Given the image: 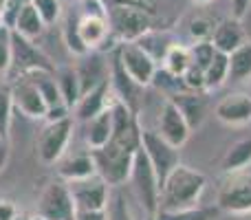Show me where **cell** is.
Masks as SVG:
<instances>
[{"instance_id": "cell-1", "label": "cell", "mask_w": 251, "mask_h": 220, "mask_svg": "<svg viewBox=\"0 0 251 220\" xmlns=\"http://www.w3.org/2000/svg\"><path fill=\"white\" fill-rule=\"evenodd\" d=\"M205 185H207V178H205L203 172L190 168V165L178 163L172 170V174L165 178L163 187H161L159 209L172 212V209L194 207V205H199V198L205 192Z\"/></svg>"}, {"instance_id": "cell-18", "label": "cell", "mask_w": 251, "mask_h": 220, "mask_svg": "<svg viewBox=\"0 0 251 220\" xmlns=\"http://www.w3.org/2000/svg\"><path fill=\"white\" fill-rule=\"evenodd\" d=\"M209 42L214 44L216 51H223L229 55L234 49H238L245 42V29L240 24L238 18H227V20L218 22L214 26V33L209 38Z\"/></svg>"}, {"instance_id": "cell-51", "label": "cell", "mask_w": 251, "mask_h": 220, "mask_svg": "<svg viewBox=\"0 0 251 220\" xmlns=\"http://www.w3.org/2000/svg\"><path fill=\"white\" fill-rule=\"evenodd\" d=\"M245 220H251V212H249V216H247V218H245Z\"/></svg>"}, {"instance_id": "cell-47", "label": "cell", "mask_w": 251, "mask_h": 220, "mask_svg": "<svg viewBox=\"0 0 251 220\" xmlns=\"http://www.w3.org/2000/svg\"><path fill=\"white\" fill-rule=\"evenodd\" d=\"M35 216H29V214H22V212H18L16 214V218H13V220H33Z\"/></svg>"}, {"instance_id": "cell-21", "label": "cell", "mask_w": 251, "mask_h": 220, "mask_svg": "<svg viewBox=\"0 0 251 220\" xmlns=\"http://www.w3.org/2000/svg\"><path fill=\"white\" fill-rule=\"evenodd\" d=\"M93 174L97 172H95V161H93L91 150L57 161V176L62 181H77V178H86V176H93Z\"/></svg>"}, {"instance_id": "cell-2", "label": "cell", "mask_w": 251, "mask_h": 220, "mask_svg": "<svg viewBox=\"0 0 251 220\" xmlns=\"http://www.w3.org/2000/svg\"><path fill=\"white\" fill-rule=\"evenodd\" d=\"M91 154H93V161H95L97 176L104 178V183L108 187H122L128 183L137 152L126 150V147L117 146V143L108 141L106 146L91 150Z\"/></svg>"}, {"instance_id": "cell-26", "label": "cell", "mask_w": 251, "mask_h": 220, "mask_svg": "<svg viewBox=\"0 0 251 220\" xmlns=\"http://www.w3.org/2000/svg\"><path fill=\"white\" fill-rule=\"evenodd\" d=\"M55 77H57V86H60V93H62V99H64V104L73 110V106L77 104V99L82 97V86H79L77 69H75V66L57 69Z\"/></svg>"}, {"instance_id": "cell-49", "label": "cell", "mask_w": 251, "mask_h": 220, "mask_svg": "<svg viewBox=\"0 0 251 220\" xmlns=\"http://www.w3.org/2000/svg\"><path fill=\"white\" fill-rule=\"evenodd\" d=\"M2 9H4V0H0V18H2Z\"/></svg>"}, {"instance_id": "cell-37", "label": "cell", "mask_w": 251, "mask_h": 220, "mask_svg": "<svg viewBox=\"0 0 251 220\" xmlns=\"http://www.w3.org/2000/svg\"><path fill=\"white\" fill-rule=\"evenodd\" d=\"M190 51H192V62L205 71L209 66V62L214 60V53H216V49H214V44L209 42V40H201V42H196L194 47L190 49Z\"/></svg>"}, {"instance_id": "cell-15", "label": "cell", "mask_w": 251, "mask_h": 220, "mask_svg": "<svg viewBox=\"0 0 251 220\" xmlns=\"http://www.w3.org/2000/svg\"><path fill=\"white\" fill-rule=\"evenodd\" d=\"M77 31L82 42L88 47V51H95L101 49L106 44L110 35V24H108V16L104 11H95V9H88L82 18L77 20Z\"/></svg>"}, {"instance_id": "cell-12", "label": "cell", "mask_w": 251, "mask_h": 220, "mask_svg": "<svg viewBox=\"0 0 251 220\" xmlns=\"http://www.w3.org/2000/svg\"><path fill=\"white\" fill-rule=\"evenodd\" d=\"M156 132L165 139L168 143H172L174 147H183L187 143L192 134L190 123L185 121L183 112L176 108L172 99H165L163 106L159 110V121H156Z\"/></svg>"}, {"instance_id": "cell-42", "label": "cell", "mask_w": 251, "mask_h": 220, "mask_svg": "<svg viewBox=\"0 0 251 220\" xmlns=\"http://www.w3.org/2000/svg\"><path fill=\"white\" fill-rule=\"evenodd\" d=\"M66 117H73V110H71L66 104L49 106L47 115H44V121H60V119H66Z\"/></svg>"}, {"instance_id": "cell-6", "label": "cell", "mask_w": 251, "mask_h": 220, "mask_svg": "<svg viewBox=\"0 0 251 220\" xmlns=\"http://www.w3.org/2000/svg\"><path fill=\"white\" fill-rule=\"evenodd\" d=\"M110 24V33L119 40V42H134L143 33L152 29V16L141 9L126 7V4H113L106 9Z\"/></svg>"}, {"instance_id": "cell-20", "label": "cell", "mask_w": 251, "mask_h": 220, "mask_svg": "<svg viewBox=\"0 0 251 220\" xmlns=\"http://www.w3.org/2000/svg\"><path fill=\"white\" fill-rule=\"evenodd\" d=\"M168 99H172L176 104V108L183 112L185 121L190 123L192 130H196L205 119V97L201 95V91H181L170 95Z\"/></svg>"}, {"instance_id": "cell-45", "label": "cell", "mask_w": 251, "mask_h": 220, "mask_svg": "<svg viewBox=\"0 0 251 220\" xmlns=\"http://www.w3.org/2000/svg\"><path fill=\"white\" fill-rule=\"evenodd\" d=\"M249 7H251V0H231V9H234V18L243 20L245 16L249 13Z\"/></svg>"}, {"instance_id": "cell-23", "label": "cell", "mask_w": 251, "mask_h": 220, "mask_svg": "<svg viewBox=\"0 0 251 220\" xmlns=\"http://www.w3.org/2000/svg\"><path fill=\"white\" fill-rule=\"evenodd\" d=\"M25 77H29L31 82L35 84V88L40 91L44 104H47V108H49V106L64 104V99H62V93H60V86H57L55 71L38 69V71H31V73H25Z\"/></svg>"}, {"instance_id": "cell-22", "label": "cell", "mask_w": 251, "mask_h": 220, "mask_svg": "<svg viewBox=\"0 0 251 220\" xmlns=\"http://www.w3.org/2000/svg\"><path fill=\"white\" fill-rule=\"evenodd\" d=\"M75 69H77V75H79L82 93L91 91L93 86H97V84H101L104 79L110 77V71H108V66H106V62H101L100 55H91V53H88L86 60L79 62Z\"/></svg>"}, {"instance_id": "cell-7", "label": "cell", "mask_w": 251, "mask_h": 220, "mask_svg": "<svg viewBox=\"0 0 251 220\" xmlns=\"http://www.w3.org/2000/svg\"><path fill=\"white\" fill-rule=\"evenodd\" d=\"M35 216L44 220H69L75 216V203L71 196L69 183L66 181H53L42 190L35 207Z\"/></svg>"}, {"instance_id": "cell-50", "label": "cell", "mask_w": 251, "mask_h": 220, "mask_svg": "<svg viewBox=\"0 0 251 220\" xmlns=\"http://www.w3.org/2000/svg\"><path fill=\"white\" fill-rule=\"evenodd\" d=\"M196 4H205V2H209V0H194Z\"/></svg>"}, {"instance_id": "cell-17", "label": "cell", "mask_w": 251, "mask_h": 220, "mask_svg": "<svg viewBox=\"0 0 251 220\" xmlns=\"http://www.w3.org/2000/svg\"><path fill=\"white\" fill-rule=\"evenodd\" d=\"M110 86H113L115 99L124 101L130 110L139 115V99H141L139 95H141L143 86H139V84L126 73V69L122 66V62H119L117 53H115L113 66H110Z\"/></svg>"}, {"instance_id": "cell-52", "label": "cell", "mask_w": 251, "mask_h": 220, "mask_svg": "<svg viewBox=\"0 0 251 220\" xmlns=\"http://www.w3.org/2000/svg\"><path fill=\"white\" fill-rule=\"evenodd\" d=\"M69 220H75V216H73V218H69Z\"/></svg>"}, {"instance_id": "cell-40", "label": "cell", "mask_w": 251, "mask_h": 220, "mask_svg": "<svg viewBox=\"0 0 251 220\" xmlns=\"http://www.w3.org/2000/svg\"><path fill=\"white\" fill-rule=\"evenodd\" d=\"M29 2L31 0H4V9H2V18H0V22H4L7 26H13L18 11Z\"/></svg>"}, {"instance_id": "cell-4", "label": "cell", "mask_w": 251, "mask_h": 220, "mask_svg": "<svg viewBox=\"0 0 251 220\" xmlns=\"http://www.w3.org/2000/svg\"><path fill=\"white\" fill-rule=\"evenodd\" d=\"M141 150L146 152L152 170L159 181V190L163 187L165 178L172 174V170L181 163V147H174L168 143L156 130H143L141 128Z\"/></svg>"}, {"instance_id": "cell-11", "label": "cell", "mask_w": 251, "mask_h": 220, "mask_svg": "<svg viewBox=\"0 0 251 220\" xmlns=\"http://www.w3.org/2000/svg\"><path fill=\"white\" fill-rule=\"evenodd\" d=\"M66 183H69L71 196H73L75 212L77 209H106L110 198V187L106 185L101 176L93 174V176L66 181Z\"/></svg>"}, {"instance_id": "cell-46", "label": "cell", "mask_w": 251, "mask_h": 220, "mask_svg": "<svg viewBox=\"0 0 251 220\" xmlns=\"http://www.w3.org/2000/svg\"><path fill=\"white\" fill-rule=\"evenodd\" d=\"M7 156H9L7 139H0V170H2V168H4V163H7Z\"/></svg>"}, {"instance_id": "cell-48", "label": "cell", "mask_w": 251, "mask_h": 220, "mask_svg": "<svg viewBox=\"0 0 251 220\" xmlns=\"http://www.w3.org/2000/svg\"><path fill=\"white\" fill-rule=\"evenodd\" d=\"M143 220H156V214H146V216H143Z\"/></svg>"}, {"instance_id": "cell-36", "label": "cell", "mask_w": 251, "mask_h": 220, "mask_svg": "<svg viewBox=\"0 0 251 220\" xmlns=\"http://www.w3.org/2000/svg\"><path fill=\"white\" fill-rule=\"evenodd\" d=\"M106 216H108V220H132L130 209H128V205H126V198H124L122 192L110 194L108 205H106Z\"/></svg>"}, {"instance_id": "cell-29", "label": "cell", "mask_w": 251, "mask_h": 220, "mask_svg": "<svg viewBox=\"0 0 251 220\" xmlns=\"http://www.w3.org/2000/svg\"><path fill=\"white\" fill-rule=\"evenodd\" d=\"M190 64H192V51L187 47H183V44L172 42V47L168 49V53H165V57H163V69L168 71V73L181 77Z\"/></svg>"}, {"instance_id": "cell-39", "label": "cell", "mask_w": 251, "mask_h": 220, "mask_svg": "<svg viewBox=\"0 0 251 220\" xmlns=\"http://www.w3.org/2000/svg\"><path fill=\"white\" fill-rule=\"evenodd\" d=\"M214 22L209 20V18H205V16H196L194 20L190 22V33H192V38L196 40V42H201V40H209L212 38V33H214Z\"/></svg>"}, {"instance_id": "cell-32", "label": "cell", "mask_w": 251, "mask_h": 220, "mask_svg": "<svg viewBox=\"0 0 251 220\" xmlns=\"http://www.w3.org/2000/svg\"><path fill=\"white\" fill-rule=\"evenodd\" d=\"M62 35H64V44H66V49H69L73 55H77V57H84V55H88V47L82 42V38H79V31H77V22H73V20H66L64 22V29H62Z\"/></svg>"}, {"instance_id": "cell-25", "label": "cell", "mask_w": 251, "mask_h": 220, "mask_svg": "<svg viewBox=\"0 0 251 220\" xmlns=\"http://www.w3.org/2000/svg\"><path fill=\"white\" fill-rule=\"evenodd\" d=\"M251 79V42H243L229 53V82L243 84Z\"/></svg>"}, {"instance_id": "cell-24", "label": "cell", "mask_w": 251, "mask_h": 220, "mask_svg": "<svg viewBox=\"0 0 251 220\" xmlns=\"http://www.w3.org/2000/svg\"><path fill=\"white\" fill-rule=\"evenodd\" d=\"M16 33H20V35H25V38H29V40H35V38H40V35L44 33V29H47V24H44V20H42V16L38 13V9L33 7V4H25V7L18 11V16H16V22H13V26H11Z\"/></svg>"}, {"instance_id": "cell-5", "label": "cell", "mask_w": 251, "mask_h": 220, "mask_svg": "<svg viewBox=\"0 0 251 220\" xmlns=\"http://www.w3.org/2000/svg\"><path fill=\"white\" fill-rule=\"evenodd\" d=\"M128 183L132 185V192L137 196L139 205L146 209V214H156L159 209V181H156V174L152 170L150 161H148L146 152L139 147L137 154H134V163H132V172H130Z\"/></svg>"}, {"instance_id": "cell-14", "label": "cell", "mask_w": 251, "mask_h": 220, "mask_svg": "<svg viewBox=\"0 0 251 220\" xmlns=\"http://www.w3.org/2000/svg\"><path fill=\"white\" fill-rule=\"evenodd\" d=\"M115 95H113V86H110V77L104 79L101 84L93 86L91 91L82 93V97L77 99V104L73 106V119L77 121H88L95 115H100L101 110H106L113 104Z\"/></svg>"}, {"instance_id": "cell-9", "label": "cell", "mask_w": 251, "mask_h": 220, "mask_svg": "<svg viewBox=\"0 0 251 220\" xmlns=\"http://www.w3.org/2000/svg\"><path fill=\"white\" fill-rule=\"evenodd\" d=\"M11 69H18V73L25 75L31 73V71H55V64L51 62V57L33 44V40L25 38V35L16 33L13 31L11 35Z\"/></svg>"}, {"instance_id": "cell-30", "label": "cell", "mask_w": 251, "mask_h": 220, "mask_svg": "<svg viewBox=\"0 0 251 220\" xmlns=\"http://www.w3.org/2000/svg\"><path fill=\"white\" fill-rule=\"evenodd\" d=\"M134 42L139 44V47L143 49V51L148 53V55L152 57V60L156 62V64H163V57H165V53H168V49L172 47V42H170L165 35H161V33H156V31H148V33H143L139 40H134Z\"/></svg>"}, {"instance_id": "cell-10", "label": "cell", "mask_w": 251, "mask_h": 220, "mask_svg": "<svg viewBox=\"0 0 251 220\" xmlns=\"http://www.w3.org/2000/svg\"><path fill=\"white\" fill-rule=\"evenodd\" d=\"M117 57L126 69V73L139 84V86H150L156 73V62L139 47L137 42H122L117 49Z\"/></svg>"}, {"instance_id": "cell-16", "label": "cell", "mask_w": 251, "mask_h": 220, "mask_svg": "<svg viewBox=\"0 0 251 220\" xmlns=\"http://www.w3.org/2000/svg\"><path fill=\"white\" fill-rule=\"evenodd\" d=\"M214 115L225 125L251 123V95H247V93H229L216 104Z\"/></svg>"}, {"instance_id": "cell-38", "label": "cell", "mask_w": 251, "mask_h": 220, "mask_svg": "<svg viewBox=\"0 0 251 220\" xmlns=\"http://www.w3.org/2000/svg\"><path fill=\"white\" fill-rule=\"evenodd\" d=\"M181 77H183V84H185L187 91H205V71L201 69V66H196L194 62L187 66V71Z\"/></svg>"}, {"instance_id": "cell-13", "label": "cell", "mask_w": 251, "mask_h": 220, "mask_svg": "<svg viewBox=\"0 0 251 220\" xmlns=\"http://www.w3.org/2000/svg\"><path fill=\"white\" fill-rule=\"evenodd\" d=\"M11 99H13V108L20 110L29 119H44V115H47V104H44L40 91L25 75H20L11 84Z\"/></svg>"}, {"instance_id": "cell-34", "label": "cell", "mask_w": 251, "mask_h": 220, "mask_svg": "<svg viewBox=\"0 0 251 220\" xmlns=\"http://www.w3.org/2000/svg\"><path fill=\"white\" fill-rule=\"evenodd\" d=\"M11 35L13 29L0 22V75L11 71Z\"/></svg>"}, {"instance_id": "cell-33", "label": "cell", "mask_w": 251, "mask_h": 220, "mask_svg": "<svg viewBox=\"0 0 251 220\" xmlns=\"http://www.w3.org/2000/svg\"><path fill=\"white\" fill-rule=\"evenodd\" d=\"M11 112H13L11 88H0V139H7V141H9V128H11Z\"/></svg>"}, {"instance_id": "cell-27", "label": "cell", "mask_w": 251, "mask_h": 220, "mask_svg": "<svg viewBox=\"0 0 251 220\" xmlns=\"http://www.w3.org/2000/svg\"><path fill=\"white\" fill-rule=\"evenodd\" d=\"M249 163H251V137L236 141L234 146H231L229 150L225 152L221 168H223V172L234 174V172H240V170H245Z\"/></svg>"}, {"instance_id": "cell-19", "label": "cell", "mask_w": 251, "mask_h": 220, "mask_svg": "<svg viewBox=\"0 0 251 220\" xmlns=\"http://www.w3.org/2000/svg\"><path fill=\"white\" fill-rule=\"evenodd\" d=\"M110 137H113V110L108 106L93 119L84 121V141H86L88 150H97V147L106 146Z\"/></svg>"}, {"instance_id": "cell-31", "label": "cell", "mask_w": 251, "mask_h": 220, "mask_svg": "<svg viewBox=\"0 0 251 220\" xmlns=\"http://www.w3.org/2000/svg\"><path fill=\"white\" fill-rule=\"evenodd\" d=\"M216 218V207H185V209H159L156 212V220H214Z\"/></svg>"}, {"instance_id": "cell-43", "label": "cell", "mask_w": 251, "mask_h": 220, "mask_svg": "<svg viewBox=\"0 0 251 220\" xmlns=\"http://www.w3.org/2000/svg\"><path fill=\"white\" fill-rule=\"evenodd\" d=\"M75 220H108L106 209H77Z\"/></svg>"}, {"instance_id": "cell-28", "label": "cell", "mask_w": 251, "mask_h": 220, "mask_svg": "<svg viewBox=\"0 0 251 220\" xmlns=\"http://www.w3.org/2000/svg\"><path fill=\"white\" fill-rule=\"evenodd\" d=\"M229 82V55L223 51L214 53V60L205 69V91H216Z\"/></svg>"}, {"instance_id": "cell-3", "label": "cell", "mask_w": 251, "mask_h": 220, "mask_svg": "<svg viewBox=\"0 0 251 220\" xmlns=\"http://www.w3.org/2000/svg\"><path fill=\"white\" fill-rule=\"evenodd\" d=\"M75 130V119L66 117L60 121H47L35 139V154L44 165H53L64 156Z\"/></svg>"}, {"instance_id": "cell-8", "label": "cell", "mask_w": 251, "mask_h": 220, "mask_svg": "<svg viewBox=\"0 0 251 220\" xmlns=\"http://www.w3.org/2000/svg\"><path fill=\"white\" fill-rule=\"evenodd\" d=\"M218 207L229 214H249L251 212V174L234 172L218 190Z\"/></svg>"}, {"instance_id": "cell-44", "label": "cell", "mask_w": 251, "mask_h": 220, "mask_svg": "<svg viewBox=\"0 0 251 220\" xmlns=\"http://www.w3.org/2000/svg\"><path fill=\"white\" fill-rule=\"evenodd\" d=\"M18 214V207L7 198H0V220H13Z\"/></svg>"}, {"instance_id": "cell-35", "label": "cell", "mask_w": 251, "mask_h": 220, "mask_svg": "<svg viewBox=\"0 0 251 220\" xmlns=\"http://www.w3.org/2000/svg\"><path fill=\"white\" fill-rule=\"evenodd\" d=\"M31 4H33L35 9H38V13L42 16L44 24H55L57 20H60L62 16V2L60 0H31Z\"/></svg>"}, {"instance_id": "cell-41", "label": "cell", "mask_w": 251, "mask_h": 220, "mask_svg": "<svg viewBox=\"0 0 251 220\" xmlns=\"http://www.w3.org/2000/svg\"><path fill=\"white\" fill-rule=\"evenodd\" d=\"M113 4H126V7H134V9H141V11L150 13L154 16L156 7H159V0H113Z\"/></svg>"}]
</instances>
